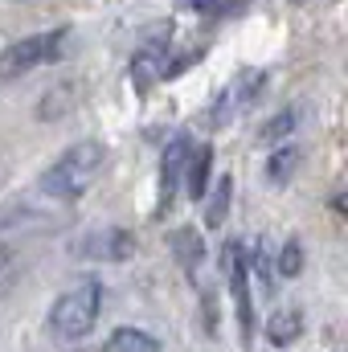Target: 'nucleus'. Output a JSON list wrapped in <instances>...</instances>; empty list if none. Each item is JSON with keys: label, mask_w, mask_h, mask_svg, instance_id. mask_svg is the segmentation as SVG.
<instances>
[{"label": "nucleus", "mask_w": 348, "mask_h": 352, "mask_svg": "<svg viewBox=\"0 0 348 352\" xmlns=\"http://www.w3.org/2000/svg\"><path fill=\"white\" fill-rule=\"evenodd\" d=\"M295 123H299V115H295V111H283V115L266 119V123H262V131H259V144H266V148L287 144V135L295 131Z\"/></svg>", "instance_id": "14"}, {"label": "nucleus", "mask_w": 348, "mask_h": 352, "mask_svg": "<svg viewBox=\"0 0 348 352\" xmlns=\"http://www.w3.org/2000/svg\"><path fill=\"white\" fill-rule=\"evenodd\" d=\"M78 258L90 263H127L135 254V234L123 230V226H102V230H90L87 238L74 246Z\"/></svg>", "instance_id": "5"}, {"label": "nucleus", "mask_w": 348, "mask_h": 352, "mask_svg": "<svg viewBox=\"0 0 348 352\" xmlns=\"http://www.w3.org/2000/svg\"><path fill=\"white\" fill-rule=\"evenodd\" d=\"M230 197H234V176L221 173V176H217V188H213V197L205 201V226H209V230H217V226L230 217Z\"/></svg>", "instance_id": "12"}, {"label": "nucleus", "mask_w": 348, "mask_h": 352, "mask_svg": "<svg viewBox=\"0 0 348 352\" xmlns=\"http://www.w3.org/2000/svg\"><path fill=\"white\" fill-rule=\"evenodd\" d=\"M164 45H144L140 54H135V62H131V78H135V87L148 90L156 78H164Z\"/></svg>", "instance_id": "9"}, {"label": "nucleus", "mask_w": 348, "mask_h": 352, "mask_svg": "<svg viewBox=\"0 0 348 352\" xmlns=\"http://www.w3.org/2000/svg\"><path fill=\"white\" fill-rule=\"evenodd\" d=\"M303 336V311L299 307H279L270 320H266V340L274 349H287Z\"/></svg>", "instance_id": "8"}, {"label": "nucleus", "mask_w": 348, "mask_h": 352, "mask_svg": "<svg viewBox=\"0 0 348 352\" xmlns=\"http://www.w3.org/2000/svg\"><path fill=\"white\" fill-rule=\"evenodd\" d=\"M66 37H70V29H50V33H33V37L12 41L0 54V74L4 78H17L25 70H37L45 62H58L66 54Z\"/></svg>", "instance_id": "3"}, {"label": "nucleus", "mask_w": 348, "mask_h": 352, "mask_svg": "<svg viewBox=\"0 0 348 352\" xmlns=\"http://www.w3.org/2000/svg\"><path fill=\"white\" fill-rule=\"evenodd\" d=\"M188 156H193V144L184 135H176L173 144L164 148V164H160V209L156 213H168L173 209V197L184 180V168H188Z\"/></svg>", "instance_id": "7"}, {"label": "nucleus", "mask_w": 348, "mask_h": 352, "mask_svg": "<svg viewBox=\"0 0 348 352\" xmlns=\"http://www.w3.org/2000/svg\"><path fill=\"white\" fill-rule=\"evenodd\" d=\"M74 98H78V87H74V82L58 87L54 94H45V98H41V107H37V119H58V115H66V111L74 107Z\"/></svg>", "instance_id": "16"}, {"label": "nucleus", "mask_w": 348, "mask_h": 352, "mask_svg": "<svg viewBox=\"0 0 348 352\" xmlns=\"http://www.w3.org/2000/svg\"><path fill=\"white\" fill-rule=\"evenodd\" d=\"M246 4H250V0H221V12H226V16H234V12H242Z\"/></svg>", "instance_id": "19"}, {"label": "nucleus", "mask_w": 348, "mask_h": 352, "mask_svg": "<svg viewBox=\"0 0 348 352\" xmlns=\"http://www.w3.org/2000/svg\"><path fill=\"white\" fill-rule=\"evenodd\" d=\"M184 188H188V197L193 201H201L205 192H209V176H213V152L209 148H197L193 156H188V168H184Z\"/></svg>", "instance_id": "10"}, {"label": "nucleus", "mask_w": 348, "mask_h": 352, "mask_svg": "<svg viewBox=\"0 0 348 352\" xmlns=\"http://www.w3.org/2000/svg\"><path fill=\"white\" fill-rule=\"evenodd\" d=\"M274 274H283V278H299V274H303V246H299L295 238L283 242L279 263H274Z\"/></svg>", "instance_id": "17"}, {"label": "nucleus", "mask_w": 348, "mask_h": 352, "mask_svg": "<svg viewBox=\"0 0 348 352\" xmlns=\"http://www.w3.org/2000/svg\"><path fill=\"white\" fill-rule=\"evenodd\" d=\"M102 352H160V340L148 336V332H140V328H115L107 336Z\"/></svg>", "instance_id": "11"}, {"label": "nucleus", "mask_w": 348, "mask_h": 352, "mask_svg": "<svg viewBox=\"0 0 348 352\" xmlns=\"http://www.w3.org/2000/svg\"><path fill=\"white\" fill-rule=\"evenodd\" d=\"M295 164H299V148H295V144L274 148V156H270V164H266L270 184H287V180H291V173H295Z\"/></svg>", "instance_id": "15"}, {"label": "nucleus", "mask_w": 348, "mask_h": 352, "mask_svg": "<svg viewBox=\"0 0 348 352\" xmlns=\"http://www.w3.org/2000/svg\"><path fill=\"white\" fill-rule=\"evenodd\" d=\"M221 266H226V283H230V295H234V311H238L242 340H250V332H254V299H250V266H246L242 242H226Z\"/></svg>", "instance_id": "4"}, {"label": "nucleus", "mask_w": 348, "mask_h": 352, "mask_svg": "<svg viewBox=\"0 0 348 352\" xmlns=\"http://www.w3.org/2000/svg\"><path fill=\"white\" fill-rule=\"evenodd\" d=\"M173 254H176V263L184 266V270H197L201 254H205V246H201V234H197L193 226H184V230H176L173 234Z\"/></svg>", "instance_id": "13"}, {"label": "nucleus", "mask_w": 348, "mask_h": 352, "mask_svg": "<svg viewBox=\"0 0 348 352\" xmlns=\"http://www.w3.org/2000/svg\"><path fill=\"white\" fill-rule=\"evenodd\" d=\"M176 8L180 12H205V16H213V12H221V0H176Z\"/></svg>", "instance_id": "18"}, {"label": "nucleus", "mask_w": 348, "mask_h": 352, "mask_svg": "<svg viewBox=\"0 0 348 352\" xmlns=\"http://www.w3.org/2000/svg\"><path fill=\"white\" fill-rule=\"evenodd\" d=\"M107 164V148L98 140H83L74 148H66L41 176V192L54 197V201H74L78 192H87L94 184V176L102 173Z\"/></svg>", "instance_id": "1"}, {"label": "nucleus", "mask_w": 348, "mask_h": 352, "mask_svg": "<svg viewBox=\"0 0 348 352\" xmlns=\"http://www.w3.org/2000/svg\"><path fill=\"white\" fill-rule=\"evenodd\" d=\"M98 307H102V291H98L94 278L70 287V291L58 295L54 307H50V328H54V336H58V340H83L90 328L98 324Z\"/></svg>", "instance_id": "2"}, {"label": "nucleus", "mask_w": 348, "mask_h": 352, "mask_svg": "<svg viewBox=\"0 0 348 352\" xmlns=\"http://www.w3.org/2000/svg\"><path fill=\"white\" fill-rule=\"evenodd\" d=\"M262 87H266V74H262V70L238 74L230 87L217 94V102H213V111H209V123H213V127H226L230 119H238L242 111H250V102L262 94Z\"/></svg>", "instance_id": "6"}, {"label": "nucleus", "mask_w": 348, "mask_h": 352, "mask_svg": "<svg viewBox=\"0 0 348 352\" xmlns=\"http://www.w3.org/2000/svg\"><path fill=\"white\" fill-rule=\"evenodd\" d=\"M8 263V246H0V266Z\"/></svg>", "instance_id": "20"}]
</instances>
